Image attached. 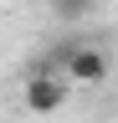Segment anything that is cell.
I'll return each mask as SVG.
<instances>
[{
  "mask_svg": "<svg viewBox=\"0 0 118 123\" xmlns=\"http://www.w3.org/2000/svg\"><path fill=\"white\" fill-rule=\"evenodd\" d=\"M41 67L62 72L67 87H103V82H108V51L93 46V41H67V46H56Z\"/></svg>",
  "mask_w": 118,
  "mask_h": 123,
  "instance_id": "obj_1",
  "label": "cell"
},
{
  "mask_svg": "<svg viewBox=\"0 0 118 123\" xmlns=\"http://www.w3.org/2000/svg\"><path fill=\"white\" fill-rule=\"evenodd\" d=\"M26 108H31L36 118H51V113H62V103L72 98V87H67V77L62 72H51V67H36L31 77H26Z\"/></svg>",
  "mask_w": 118,
  "mask_h": 123,
  "instance_id": "obj_2",
  "label": "cell"
},
{
  "mask_svg": "<svg viewBox=\"0 0 118 123\" xmlns=\"http://www.w3.org/2000/svg\"><path fill=\"white\" fill-rule=\"evenodd\" d=\"M51 5H56V15H62V21H82V15H93L98 0H51Z\"/></svg>",
  "mask_w": 118,
  "mask_h": 123,
  "instance_id": "obj_3",
  "label": "cell"
}]
</instances>
